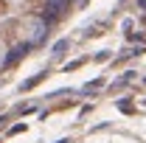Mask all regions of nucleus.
<instances>
[{
    "label": "nucleus",
    "instance_id": "1",
    "mask_svg": "<svg viewBox=\"0 0 146 143\" xmlns=\"http://www.w3.org/2000/svg\"><path fill=\"white\" fill-rule=\"evenodd\" d=\"M42 34H45V23L36 17V14H23L14 23V36H17L20 42H36Z\"/></svg>",
    "mask_w": 146,
    "mask_h": 143
},
{
    "label": "nucleus",
    "instance_id": "2",
    "mask_svg": "<svg viewBox=\"0 0 146 143\" xmlns=\"http://www.w3.org/2000/svg\"><path fill=\"white\" fill-rule=\"evenodd\" d=\"M6 56H9V45H6V39L0 36V65L6 62Z\"/></svg>",
    "mask_w": 146,
    "mask_h": 143
},
{
    "label": "nucleus",
    "instance_id": "3",
    "mask_svg": "<svg viewBox=\"0 0 146 143\" xmlns=\"http://www.w3.org/2000/svg\"><path fill=\"white\" fill-rule=\"evenodd\" d=\"M3 3H6V6H11V9H17V6H23V3H25V0H3Z\"/></svg>",
    "mask_w": 146,
    "mask_h": 143
}]
</instances>
